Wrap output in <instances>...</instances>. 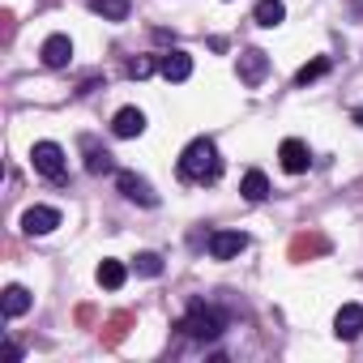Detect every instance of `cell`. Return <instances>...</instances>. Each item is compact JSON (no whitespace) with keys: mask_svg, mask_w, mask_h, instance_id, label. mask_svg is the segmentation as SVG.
I'll list each match as a JSON object with an SVG mask.
<instances>
[{"mask_svg":"<svg viewBox=\"0 0 363 363\" xmlns=\"http://www.w3.org/2000/svg\"><path fill=\"white\" fill-rule=\"evenodd\" d=\"M265 73H269V56L257 52V48H248V52L240 56V82H244V86H261Z\"/></svg>","mask_w":363,"mask_h":363,"instance_id":"9c48e42d","label":"cell"},{"mask_svg":"<svg viewBox=\"0 0 363 363\" xmlns=\"http://www.w3.org/2000/svg\"><path fill=\"white\" fill-rule=\"evenodd\" d=\"M179 329H184L189 337H197V342H214V337L223 333V316L197 299V303H189V316L179 320Z\"/></svg>","mask_w":363,"mask_h":363,"instance_id":"7a4b0ae2","label":"cell"},{"mask_svg":"<svg viewBox=\"0 0 363 363\" xmlns=\"http://www.w3.org/2000/svg\"><path fill=\"white\" fill-rule=\"evenodd\" d=\"M240 193H244V201H265V197H269V179H265V171H248V175L240 179Z\"/></svg>","mask_w":363,"mask_h":363,"instance_id":"2e32d148","label":"cell"},{"mask_svg":"<svg viewBox=\"0 0 363 363\" xmlns=\"http://www.w3.org/2000/svg\"><path fill=\"white\" fill-rule=\"evenodd\" d=\"M329 244L320 240V235H295V244H291V261H303V257H312V252H325Z\"/></svg>","mask_w":363,"mask_h":363,"instance_id":"d6986e66","label":"cell"},{"mask_svg":"<svg viewBox=\"0 0 363 363\" xmlns=\"http://www.w3.org/2000/svg\"><path fill=\"white\" fill-rule=\"evenodd\" d=\"M128 0H90V13L94 18H103V22H124L128 18Z\"/></svg>","mask_w":363,"mask_h":363,"instance_id":"9a60e30c","label":"cell"},{"mask_svg":"<svg viewBox=\"0 0 363 363\" xmlns=\"http://www.w3.org/2000/svg\"><path fill=\"white\" fill-rule=\"evenodd\" d=\"M252 18H257V26L274 30V26H282V18H286V5H282V0H261Z\"/></svg>","mask_w":363,"mask_h":363,"instance_id":"e0dca14e","label":"cell"},{"mask_svg":"<svg viewBox=\"0 0 363 363\" xmlns=\"http://www.w3.org/2000/svg\"><path fill=\"white\" fill-rule=\"evenodd\" d=\"M39 56H43L48 69H65V65L73 60V39H69V35H52V39H43Z\"/></svg>","mask_w":363,"mask_h":363,"instance_id":"ba28073f","label":"cell"},{"mask_svg":"<svg viewBox=\"0 0 363 363\" xmlns=\"http://www.w3.org/2000/svg\"><path fill=\"white\" fill-rule=\"evenodd\" d=\"M248 248V235L244 231H214L210 235V257L214 261H231V257H240Z\"/></svg>","mask_w":363,"mask_h":363,"instance_id":"5b68a950","label":"cell"},{"mask_svg":"<svg viewBox=\"0 0 363 363\" xmlns=\"http://www.w3.org/2000/svg\"><path fill=\"white\" fill-rule=\"evenodd\" d=\"M128 325H133V316H128V312L111 316V320H107V333H103V342H107V346H116V342H120V337L128 333Z\"/></svg>","mask_w":363,"mask_h":363,"instance_id":"44dd1931","label":"cell"},{"mask_svg":"<svg viewBox=\"0 0 363 363\" xmlns=\"http://www.w3.org/2000/svg\"><path fill=\"white\" fill-rule=\"evenodd\" d=\"M137 274L158 278V274H162V257H158V252H137Z\"/></svg>","mask_w":363,"mask_h":363,"instance_id":"7402d4cb","label":"cell"},{"mask_svg":"<svg viewBox=\"0 0 363 363\" xmlns=\"http://www.w3.org/2000/svg\"><path fill=\"white\" fill-rule=\"evenodd\" d=\"M30 291L26 286H5V299H0V308H5V316L13 320V316H22V312H30Z\"/></svg>","mask_w":363,"mask_h":363,"instance_id":"5bb4252c","label":"cell"},{"mask_svg":"<svg viewBox=\"0 0 363 363\" xmlns=\"http://www.w3.org/2000/svg\"><path fill=\"white\" fill-rule=\"evenodd\" d=\"M333 333H337L342 342H354V337L363 333V303H342L337 316H333Z\"/></svg>","mask_w":363,"mask_h":363,"instance_id":"8992f818","label":"cell"},{"mask_svg":"<svg viewBox=\"0 0 363 363\" xmlns=\"http://www.w3.org/2000/svg\"><path fill=\"white\" fill-rule=\"evenodd\" d=\"M82 150H86V171L90 175H103V171H111L116 162H111V154L94 141V137H82Z\"/></svg>","mask_w":363,"mask_h":363,"instance_id":"4fadbf2b","label":"cell"},{"mask_svg":"<svg viewBox=\"0 0 363 363\" xmlns=\"http://www.w3.org/2000/svg\"><path fill=\"white\" fill-rule=\"evenodd\" d=\"M120 193L128 201H137V206H158V193L145 184L141 175H133V171H120Z\"/></svg>","mask_w":363,"mask_h":363,"instance_id":"8fae6325","label":"cell"},{"mask_svg":"<svg viewBox=\"0 0 363 363\" xmlns=\"http://www.w3.org/2000/svg\"><path fill=\"white\" fill-rule=\"evenodd\" d=\"M158 73H162L167 82H175V86L189 82V77H193V56H189V52H167V56L158 60Z\"/></svg>","mask_w":363,"mask_h":363,"instance_id":"30bf717a","label":"cell"},{"mask_svg":"<svg viewBox=\"0 0 363 363\" xmlns=\"http://www.w3.org/2000/svg\"><path fill=\"white\" fill-rule=\"evenodd\" d=\"M94 278H99V286H107V291H120L128 274H124V265H120V261H103Z\"/></svg>","mask_w":363,"mask_h":363,"instance_id":"ac0fdd59","label":"cell"},{"mask_svg":"<svg viewBox=\"0 0 363 363\" xmlns=\"http://www.w3.org/2000/svg\"><path fill=\"white\" fill-rule=\"evenodd\" d=\"M278 158H282V171H291V175H303L308 162H312V154H308V145H303L299 137H286V141L278 145Z\"/></svg>","mask_w":363,"mask_h":363,"instance_id":"52a82bcc","label":"cell"},{"mask_svg":"<svg viewBox=\"0 0 363 363\" xmlns=\"http://www.w3.org/2000/svg\"><path fill=\"white\" fill-rule=\"evenodd\" d=\"M56 227H60V210H52V206H30L22 214V231L26 235H52Z\"/></svg>","mask_w":363,"mask_h":363,"instance_id":"277c9868","label":"cell"},{"mask_svg":"<svg viewBox=\"0 0 363 363\" xmlns=\"http://www.w3.org/2000/svg\"><path fill=\"white\" fill-rule=\"evenodd\" d=\"M154 69H158V65H154V60H150V56H133V60H128V69H124V73H128V77H137V82H141V77H150V73H154Z\"/></svg>","mask_w":363,"mask_h":363,"instance_id":"603a6c76","label":"cell"},{"mask_svg":"<svg viewBox=\"0 0 363 363\" xmlns=\"http://www.w3.org/2000/svg\"><path fill=\"white\" fill-rule=\"evenodd\" d=\"M218 171H223V158H218V150H214V141H210V137L189 141V145H184V154H179V175L193 179V184H214Z\"/></svg>","mask_w":363,"mask_h":363,"instance_id":"6da1fadb","label":"cell"},{"mask_svg":"<svg viewBox=\"0 0 363 363\" xmlns=\"http://www.w3.org/2000/svg\"><path fill=\"white\" fill-rule=\"evenodd\" d=\"M325 73H329V60H325V56H316V60H308V65L295 73V82H299V86H308V82H316V77H325Z\"/></svg>","mask_w":363,"mask_h":363,"instance_id":"ffe728a7","label":"cell"},{"mask_svg":"<svg viewBox=\"0 0 363 363\" xmlns=\"http://www.w3.org/2000/svg\"><path fill=\"white\" fill-rule=\"evenodd\" d=\"M111 133H116V137H141V133H145V111H137V107H120L116 120H111Z\"/></svg>","mask_w":363,"mask_h":363,"instance_id":"7c38bea8","label":"cell"},{"mask_svg":"<svg viewBox=\"0 0 363 363\" xmlns=\"http://www.w3.org/2000/svg\"><path fill=\"white\" fill-rule=\"evenodd\" d=\"M30 167H35L39 175H48V179H65V150H60L56 141H35Z\"/></svg>","mask_w":363,"mask_h":363,"instance_id":"3957f363","label":"cell"}]
</instances>
